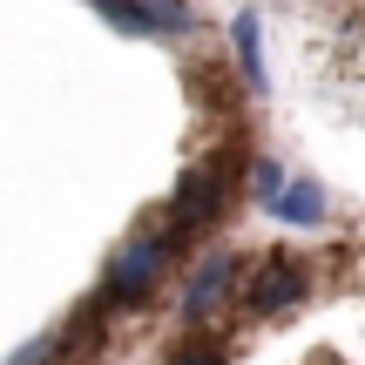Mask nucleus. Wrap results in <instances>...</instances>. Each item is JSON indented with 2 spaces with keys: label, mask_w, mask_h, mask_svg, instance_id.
<instances>
[{
  "label": "nucleus",
  "mask_w": 365,
  "mask_h": 365,
  "mask_svg": "<svg viewBox=\"0 0 365 365\" xmlns=\"http://www.w3.org/2000/svg\"><path fill=\"white\" fill-rule=\"evenodd\" d=\"M277 223H291V230H325V217H331V196H325V182H312V176H291V190L277 196V210H271Z\"/></svg>",
  "instance_id": "obj_6"
},
{
  "label": "nucleus",
  "mask_w": 365,
  "mask_h": 365,
  "mask_svg": "<svg viewBox=\"0 0 365 365\" xmlns=\"http://www.w3.org/2000/svg\"><path fill=\"white\" fill-rule=\"evenodd\" d=\"M230 54H237V75H244L250 95L271 88V75H264V21H257V7H237L230 14Z\"/></svg>",
  "instance_id": "obj_5"
},
{
  "label": "nucleus",
  "mask_w": 365,
  "mask_h": 365,
  "mask_svg": "<svg viewBox=\"0 0 365 365\" xmlns=\"http://www.w3.org/2000/svg\"><path fill=\"white\" fill-rule=\"evenodd\" d=\"M88 7H108V0H88Z\"/></svg>",
  "instance_id": "obj_10"
},
{
  "label": "nucleus",
  "mask_w": 365,
  "mask_h": 365,
  "mask_svg": "<svg viewBox=\"0 0 365 365\" xmlns=\"http://www.w3.org/2000/svg\"><path fill=\"white\" fill-rule=\"evenodd\" d=\"M170 365H230V359H223L217 345H182V352H176Z\"/></svg>",
  "instance_id": "obj_9"
},
{
  "label": "nucleus",
  "mask_w": 365,
  "mask_h": 365,
  "mask_svg": "<svg viewBox=\"0 0 365 365\" xmlns=\"http://www.w3.org/2000/svg\"><path fill=\"white\" fill-rule=\"evenodd\" d=\"M163 271H170V223L122 237V244L108 250V264H102V291L115 304H135V298H149V291L163 284Z\"/></svg>",
  "instance_id": "obj_1"
},
{
  "label": "nucleus",
  "mask_w": 365,
  "mask_h": 365,
  "mask_svg": "<svg viewBox=\"0 0 365 365\" xmlns=\"http://www.w3.org/2000/svg\"><path fill=\"white\" fill-rule=\"evenodd\" d=\"M143 14H149V34H190L196 27L190 0H143Z\"/></svg>",
  "instance_id": "obj_8"
},
{
  "label": "nucleus",
  "mask_w": 365,
  "mask_h": 365,
  "mask_svg": "<svg viewBox=\"0 0 365 365\" xmlns=\"http://www.w3.org/2000/svg\"><path fill=\"white\" fill-rule=\"evenodd\" d=\"M284 190H291V170L277 156H257V163H250V203H257L264 217L277 210V196H284Z\"/></svg>",
  "instance_id": "obj_7"
},
{
  "label": "nucleus",
  "mask_w": 365,
  "mask_h": 365,
  "mask_svg": "<svg viewBox=\"0 0 365 365\" xmlns=\"http://www.w3.org/2000/svg\"><path fill=\"white\" fill-rule=\"evenodd\" d=\"M237 291H244V257H237V250H203L196 271H190V284H182V312L176 318L182 325H210Z\"/></svg>",
  "instance_id": "obj_2"
},
{
  "label": "nucleus",
  "mask_w": 365,
  "mask_h": 365,
  "mask_svg": "<svg viewBox=\"0 0 365 365\" xmlns=\"http://www.w3.org/2000/svg\"><path fill=\"white\" fill-rule=\"evenodd\" d=\"M223 210V170L217 163H190L170 190V230H203Z\"/></svg>",
  "instance_id": "obj_4"
},
{
  "label": "nucleus",
  "mask_w": 365,
  "mask_h": 365,
  "mask_svg": "<svg viewBox=\"0 0 365 365\" xmlns=\"http://www.w3.org/2000/svg\"><path fill=\"white\" fill-rule=\"evenodd\" d=\"M304 291H312V271H304L291 250H271V257L244 277V312L277 318V312H291V304H304Z\"/></svg>",
  "instance_id": "obj_3"
}]
</instances>
